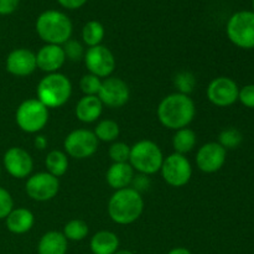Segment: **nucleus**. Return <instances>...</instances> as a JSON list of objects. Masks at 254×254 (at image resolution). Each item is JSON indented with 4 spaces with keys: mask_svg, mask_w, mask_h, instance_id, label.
I'll return each mask as SVG.
<instances>
[{
    "mask_svg": "<svg viewBox=\"0 0 254 254\" xmlns=\"http://www.w3.org/2000/svg\"><path fill=\"white\" fill-rule=\"evenodd\" d=\"M156 114L161 126L171 130H179L188 128L189 124L193 121L196 107L188 94L176 92L161 99Z\"/></svg>",
    "mask_w": 254,
    "mask_h": 254,
    "instance_id": "f257e3e1",
    "label": "nucleus"
},
{
    "mask_svg": "<svg viewBox=\"0 0 254 254\" xmlns=\"http://www.w3.org/2000/svg\"><path fill=\"white\" fill-rule=\"evenodd\" d=\"M108 215L117 225H131L144 211V200L140 192L131 188L117 190L108 201Z\"/></svg>",
    "mask_w": 254,
    "mask_h": 254,
    "instance_id": "f03ea898",
    "label": "nucleus"
},
{
    "mask_svg": "<svg viewBox=\"0 0 254 254\" xmlns=\"http://www.w3.org/2000/svg\"><path fill=\"white\" fill-rule=\"evenodd\" d=\"M73 26L69 17L59 10H46L36 20V32L40 39L50 45H62L71 39Z\"/></svg>",
    "mask_w": 254,
    "mask_h": 254,
    "instance_id": "7ed1b4c3",
    "label": "nucleus"
},
{
    "mask_svg": "<svg viewBox=\"0 0 254 254\" xmlns=\"http://www.w3.org/2000/svg\"><path fill=\"white\" fill-rule=\"evenodd\" d=\"M37 99L46 108H60L68 102L72 94V83L60 72L47 73L36 88Z\"/></svg>",
    "mask_w": 254,
    "mask_h": 254,
    "instance_id": "20e7f679",
    "label": "nucleus"
},
{
    "mask_svg": "<svg viewBox=\"0 0 254 254\" xmlns=\"http://www.w3.org/2000/svg\"><path fill=\"white\" fill-rule=\"evenodd\" d=\"M164 161L160 146L151 140L136 141L130 146L129 161L131 168L141 175H154L159 173Z\"/></svg>",
    "mask_w": 254,
    "mask_h": 254,
    "instance_id": "39448f33",
    "label": "nucleus"
},
{
    "mask_svg": "<svg viewBox=\"0 0 254 254\" xmlns=\"http://www.w3.org/2000/svg\"><path fill=\"white\" fill-rule=\"evenodd\" d=\"M226 34L235 46L243 50L254 49V12L241 10L228 19Z\"/></svg>",
    "mask_w": 254,
    "mask_h": 254,
    "instance_id": "423d86ee",
    "label": "nucleus"
},
{
    "mask_svg": "<svg viewBox=\"0 0 254 254\" xmlns=\"http://www.w3.org/2000/svg\"><path fill=\"white\" fill-rule=\"evenodd\" d=\"M15 121L17 127L25 133H39L49 122V108L39 99H26L17 107Z\"/></svg>",
    "mask_w": 254,
    "mask_h": 254,
    "instance_id": "0eeeda50",
    "label": "nucleus"
},
{
    "mask_svg": "<svg viewBox=\"0 0 254 254\" xmlns=\"http://www.w3.org/2000/svg\"><path fill=\"white\" fill-rule=\"evenodd\" d=\"M160 173L168 185L173 188H183L191 180L192 166L185 155L174 153L164 159Z\"/></svg>",
    "mask_w": 254,
    "mask_h": 254,
    "instance_id": "6e6552de",
    "label": "nucleus"
},
{
    "mask_svg": "<svg viewBox=\"0 0 254 254\" xmlns=\"http://www.w3.org/2000/svg\"><path fill=\"white\" fill-rule=\"evenodd\" d=\"M64 148L67 156L82 160L94 155L98 149V139L88 129H76L64 138Z\"/></svg>",
    "mask_w": 254,
    "mask_h": 254,
    "instance_id": "1a4fd4ad",
    "label": "nucleus"
},
{
    "mask_svg": "<svg viewBox=\"0 0 254 254\" xmlns=\"http://www.w3.org/2000/svg\"><path fill=\"white\" fill-rule=\"evenodd\" d=\"M83 60L89 73L98 78H108L116 68V57L113 52L103 45L88 47Z\"/></svg>",
    "mask_w": 254,
    "mask_h": 254,
    "instance_id": "9d476101",
    "label": "nucleus"
},
{
    "mask_svg": "<svg viewBox=\"0 0 254 254\" xmlns=\"http://www.w3.org/2000/svg\"><path fill=\"white\" fill-rule=\"evenodd\" d=\"M207 98L213 106L226 108L238 101L240 87L230 77L221 76L213 78L207 87Z\"/></svg>",
    "mask_w": 254,
    "mask_h": 254,
    "instance_id": "9b49d317",
    "label": "nucleus"
},
{
    "mask_svg": "<svg viewBox=\"0 0 254 254\" xmlns=\"http://www.w3.org/2000/svg\"><path fill=\"white\" fill-rule=\"evenodd\" d=\"M27 196L39 202L50 201L57 195L60 190L59 179L46 173H37L30 176L25 185Z\"/></svg>",
    "mask_w": 254,
    "mask_h": 254,
    "instance_id": "f8f14e48",
    "label": "nucleus"
},
{
    "mask_svg": "<svg viewBox=\"0 0 254 254\" xmlns=\"http://www.w3.org/2000/svg\"><path fill=\"white\" fill-rule=\"evenodd\" d=\"M129 97H130V91L128 84L123 79L108 77L102 81L98 98L101 99L103 106L109 108H122L129 101Z\"/></svg>",
    "mask_w": 254,
    "mask_h": 254,
    "instance_id": "ddd939ff",
    "label": "nucleus"
},
{
    "mask_svg": "<svg viewBox=\"0 0 254 254\" xmlns=\"http://www.w3.org/2000/svg\"><path fill=\"white\" fill-rule=\"evenodd\" d=\"M227 158V150L216 141H210L201 146L196 154V165L202 173L213 174L223 168Z\"/></svg>",
    "mask_w": 254,
    "mask_h": 254,
    "instance_id": "4468645a",
    "label": "nucleus"
},
{
    "mask_svg": "<svg viewBox=\"0 0 254 254\" xmlns=\"http://www.w3.org/2000/svg\"><path fill=\"white\" fill-rule=\"evenodd\" d=\"M5 170L15 179H25L34 169V160L25 149L12 146L7 149L2 158Z\"/></svg>",
    "mask_w": 254,
    "mask_h": 254,
    "instance_id": "2eb2a0df",
    "label": "nucleus"
},
{
    "mask_svg": "<svg viewBox=\"0 0 254 254\" xmlns=\"http://www.w3.org/2000/svg\"><path fill=\"white\" fill-rule=\"evenodd\" d=\"M6 71L16 77L30 76L37 68L36 55L27 49H15L7 55Z\"/></svg>",
    "mask_w": 254,
    "mask_h": 254,
    "instance_id": "dca6fc26",
    "label": "nucleus"
},
{
    "mask_svg": "<svg viewBox=\"0 0 254 254\" xmlns=\"http://www.w3.org/2000/svg\"><path fill=\"white\" fill-rule=\"evenodd\" d=\"M66 62V55L60 45L46 44L36 54L37 68L47 73H55Z\"/></svg>",
    "mask_w": 254,
    "mask_h": 254,
    "instance_id": "f3484780",
    "label": "nucleus"
},
{
    "mask_svg": "<svg viewBox=\"0 0 254 254\" xmlns=\"http://www.w3.org/2000/svg\"><path fill=\"white\" fill-rule=\"evenodd\" d=\"M106 180L116 191L128 188L134 180V169L129 163H113L107 170Z\"/></svg>",
    "mask_w": 254,
    "mask_h": 254,
    "instance_id": "a211bd4d",
    "label": "nucleus"
},
{
    "mask_svg": "<svg viewBox=\"0 0 254 254\" xmlns=\"http://www.w3.org/2000/svg\"><path fill=\"white\" fill-rule=\"evenodd\" d=\"M103 112V103L98 96H83L76 104L77 119L82 123H93Z\"/></svg>",
    "mask_w": 254,
    "mask_h": 254,
    "instance_id": "6ab92c4d",
    "label": "nucleus"
},
{
    "mask_svg": "<svg viewBox=\"0 0 254 254\" xmlns=\"http://www.w3.org/2000/svg\"><path fill=\"white\" fill-rule=\"evenodd\" d=\"M34 213L24 207L14 208L5 218L6 228L14 235H24L34 227Z\"/></svg>",
    "mask_w": 254,
    "mask_h": 254,
    "instance_id": "aec40b11",
    "label": "nucleus"
},
{
    "mask_svg": "<svg viewBox=\"0 0 254 254\" xmlns=\"http://www.w3.org/2000/svg\"><path fill=\"white\" fill-rule=\"evenodd\" d=\"M68 243L62 232L50 231L45 233L37 245L39 254H66Z\"/></svg>",
    "mask_w": 254,
    "mask_h": 254,
    "instance_id": "412c9836",
    "label": "nucleus"
},
{
    "mask_svg": "<svg viewBox=\"0 0 254 254\" xmlns=\"http://www.w3.org/2000/svg\"><path fill=\"white\" fill-rule=\"evenodd\" d=\"M89 248L93 254H114L119 248V238L111 231H99L91 238Z\"/></svg>",
    "mask_w": 254,
    "mask_h": 254,
    "instance_id": "4be33fe9",
    "label": "nucleus"
},
{
    "mask_svg": "<svg viewBox=\"0 0 254 254\" xmlns=\"http://www.w3.org/2000/svg\"><path fill=\"white\" fill-rule=\"evenodd\" d=\"M196 134L190 128H183L175 130L173 136V148L175 149V153L185 155L193 150L196 145Z\"/></svg>",
    "mask_w": 254,
    "mask_h": 254,
    "instance_id": "5701e85b",
    "label": "nucleus"
},
{
    "mask_svg": "<svg viewBox=\"0 0 254 254\" xmlns=\"http://www.w3.org/2000/svg\"><path fill=\"white\" fill-rule=\"evenodd\" d=\"M47 173L54 175L55 178H61L68 170V158L67 154L61 150H52L47 154L45 160Z\"/></svg>",
    "mask_w": 254,
    "mask_h": 254,
    "instance_id": "b1692460",
    "label": "nucleus"
},
{
    "mask_svg": "<svg viewBox=\"0 0 254 254\" xmlns=\"http://www.w3.org/2000/svg\"><path fill=\"white\" fill-rule=\"evenodd\" d=\"M104 35H106L104 26L97 20H91L82 29V40L88 47L101 45L104 39Z\"/></svg>",
    "mask_w": 254,
    "mask_h": 254,
    "instance_id": "393cba45",
    "label": "nucleus"
},
{
    "mask_svg": "<svg viewBox=\"0 0 254 254\" xmlns=\"http://www.w3.org/2000/svg\"><path fill=\"white\" fill-rule=\"evenodd\" d=\"M93 133L98 139V141L101 140L104 143H111L118 138L121 128H119V124L117 122L112 121V119H103L97 124Z\"/></svg>",
    "mask_w": 254,
    "mask_h": 254,
    "instance_id": "a878e982",
    "label": "nucleus"
},
{
    "mask_svg": "<svg viewBox=\"0 0 254 254\" xmlns=\"http://www.w3.org/2000/svg\"><path fill=\"white\" fill-rule=\"evenodd\" d=\"M89 228L84 221L82 220H71L67 222L64 227V236L67 241L79 242L83 241L88 236Z\"/></svg>",
    "mask_w": 254,
    "mask_h": 254,
    "instance_id": "bb28decb",
    "label": "nucleus"
},
{
    "mask_svg": "<svg viewBox=\"0 0 254 254\" xmlns=\"http://www.w3.org/2000/svg\"><path fill=\"white\" fill-rule=\"evenodd\" d=\"M243 140V135L238 129L236 128H227L222 130L218 135V141L223 148L227 149H236L241 145Z\"/></svg>",
    "mask_w": 254,
    "mask_h": 254,
    "instance_id": "cd10ccee",
    "label": "nucleus"
},
{
    "mask_svg": "<svg viewBox=\"0 0 254 254\" xmlns=\"http://www.w3.org/2000/svg\"><path fill=\"white\" fill-rule=\"evenodd\" d=\"M175 87L179 89V93L183 94H188L191 93L193 91L196 86V78L191 72H179L178 74L175 76Z\"/></svg>",
    "mask_w": 254,
    "mask_h": 254,
    "instance_id": "c85d7f7f",
    "label": "nucleus"
},
{
    "mask_svg": "<svg viewBox=\"0 0 254 254\" xmlns=\"http://www.w3.org/2000/svg\"><path fill=\"white\" fill-rule=\"evenodd\" d=\"M102 86V79L94 74H84L79 81V88L84 96H98V92Z\"/></svg>",
    "mask_w": 254,
    "mask_h": 254,
    "instance_id": "c756f323",
    "label": "nucleus"
},
{
    "mask_svg": "<svg viewBox=\"0 0 254 254\" xmlns=\"http://www.w3.org/2000/svg\"><path fill=\"white\" fill-rule=\"evenodd\" d=\"M108 154L113 163H128L129 155H130V146L123 141H117V143L112 144Z\"/></svg>",
    "mask_w": 254,
    "mask_h": 254,
    "instance_id": "7c9ffc66",
    "label": "nucleus"
},
{
    "mask_svg": "<svg viewBox=\"0 0 254 254\" xmlns=\"http://www.w3.org/2000/svg\"><path fill=\"white\" fill-rule=\"evenodd\" d=\"M62 49H64V55H66V60H69L72 62L81 61L84 57V54H86L83 45L79 41H77V40L69 39L68 41L64 42Z\"/></svg>",
    "mask_w": 254,
    "mask_h": 254,
    "instance_id": "2f4dec72",
    "label": "nucleus"
},
{
    "mask_svg": "<svg viewBox=\"0 0 254 254\" xmlns=\"http://www.w3.org/2000/svg\"><path fill=\"white\" fill-rule=\"evenodd\" d=\"M14 210V200L7 190L0 188V220H5Z\"/></svg>",
    "mask_w": 254,
    "mask_h": 254,
    "instance_id": "473e14b6",
    "label": "nucleus"
},
{
    "mask_svg": "<svg viewBox=\"0 0 254 254\" xmlns=\"http://www.w3.org/2000/svg\"><path fill=\"white\" fill-rule=\"evenodd\" d=\"M238 101L247 108L254 109V84H247L240 88Z\"/></svg>",
    "mask_w": 254,
    "mask_h": 254,
    "instance_id": "72a5a7b5",
    "label": "nucleus"
},
{
    "mask_svg": "<svg viewBox=\"0 0 254 254\" xmlns=\"http://www.w3.org/2000/svg\"><path fill=\"white\" fill-rule=\"evenodd\" d=\"M20 0H0V15H10L17 9Z\"/></svg>",
    "mask_w": 254,
    "mask_h": 254,
    "instance_id": "f704fd0d",
    "label": "nucleus"
},
{
    "mask_svg": "<svg viewBox=\"0 0 254 254\" xmlns=\"http://www.w3.org/2000/svg\"><path fill=\"white\" fill-rule=\"evenodd\" d=\"M57 1H59V4L61 5V6H64V9L76 10L83 6L88 0H57Z\"/></svg>",
    "mask_w": 254,
    "mask_h": 254,
    "instance_id": "c9c22d12",
    "label": "nucleus"
},
{
    "mask_svg": "<svg viewBox=\"0 0 254 254\" xmlns=\"http://www.w3.org/2000/svg\"><path fill=\"white\" fill-rule=\"evenodd\" d=\"M34 144L37 149H40V150H44V149L47 146V139L45 138L44 135H37L36 138H35Z\"/></svg>",
    "mask_w": 254,
    "mask_h": 254,
    "instance_id": "e433bc0d",
    "label": "nucleus"
},
{
    "mask_svg": "<svg viewBox=\"0 0 254 254\" xmlns=\"http://www.w3.org/2000/svg\"><path fill=\"white\" fill-rule=\"evenodd\" d=\"M168 254H192L191 251H189L188 248H184V247H176L173 248Z\"/></svg>",
    "mask_w": 254,
    "mask_h": 254,
    "instance_id": "4c0bfd02",
    "label": "nucleus"
},
{
    "mask_svg": "<svg viewBox=\"0 0 254 254\" xmlns=\"http://www.w3.org/2000/svg\"><path fill=\"white\" fill-rule=\"evenodd\" d=\"M114 254H134L131 251H128V250H118Z\"/></svg>",
    "mask_w": 254,
    "mask_h": 254,
    "instance_id": "58836bf2",
    "label": "nucleus"
},
{
    "mask_svg": "<svg viewBox=\"0 0 254 254\" xmlns=\"http://www.w3.org/2000/svg\"><path fill=\"white\" fill-rule=\"evenodd\" d=\"M252 9H253V10H252V11L254 12V0H252Z\"/></svg>",
    "mask_w": 254,
    "mask_h": 254,
    "instance_id": "ea45409f",
    "label": "nucleus"
},
{
    "mask_svg": "<svg viewBox=\"0 0 254 254\" xmlns=\"http://www.w3.org/2000/svg\"><path fill=\"white\" fill-rule=\"evenodd\" d=\"M0 174H1V170H0Z\"/></svg>",
    "mask_w": 254,
    "mask_h": 254,
    "instance_id": "a19ab883",
    "label": "nucleus"
}]
</instances>
